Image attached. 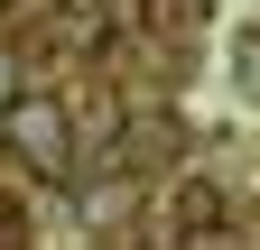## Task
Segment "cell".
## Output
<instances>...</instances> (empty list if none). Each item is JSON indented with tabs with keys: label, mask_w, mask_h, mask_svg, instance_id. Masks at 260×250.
Returning <instances> with one entry per match:
<instances>
[{
	"label": "cell",
	"mask_w": 260,
	"mask_h": 250,
	"mask_svg": "<svg viewBox=\"0 0 260 250\" xmlns=\"http://www.w3.org/2000/svg\"><path fill=\"white\" fill-rule=\"evenodd\" d=\"M10 93H19V65H10V56H0V111H10Z\"/></svg>",
	"instance_id": "5b68a950"
},
{
	"label": "cell",
	"mask_w": 260,
	"mask_h": 250,
	"mask_svg": "<svg viewBox=\"0 0 260 250\" xmlns=\"http://www.w3.org/2000/svg\"><path fill=\"white\" fill-rule=\"evenodd\" d=\"M158 241H251V223L233 213V195H223L214 176H186V185H168V204H158Z\"/></svg>",
	"instance_id": "7a4b0ae2"
},
{
	"label": "cell",
	"mask_w": 260,
	"mask_h": 250,
	"mask_svg": "<svg viewBox=\"0 0 260 250\" xmlns=\"http://www.w3.org/2000/svg\"><path fill=\"white\" fill-rule=\"evenodd\" d=\"M251 241H260V213H251Z\"/></svg>",
	"instance_id": "8992f818"
},
{
	"label": "cell",
	"mask_w": 260,
	"mask_h": 250,
	"mask_svg": "<svg viewBox=\"0 0 260 250\" xmlns=\"http://www.w3.org/2000/svg\"><path fill=\"white\" fill-rule=\"evenodd\" d=\"M0 241H28V204L10 195V185H0Z\"/></svg>",
	"instance_id": "277c9868"
},
{
	"label": "cell",
	"mask_w": 260,
	"mask_h": 250,
	"mask_svg": "<svg viewBox=\"0 0 260 250\" xmlns=\"http://www.w3.org/2000/svg\"><path fill=\"white\" fill-rule=\"evenodd\" d=\"M0 158L19 176L56 185L75 167V102H56V93H10V111H0Z\"/></svg>",
	"instance_id": "6da1fadb"
},
{
	"label": "cell",
	"mask_w": 260,
	"mask_h": 250,
	"mask_svg": "<svg viewBox=\"0 0 260 250\" xmlns=\"http://www.w3.org/2000/svg\"><path fill=\"white\" fill-rule=\"evenodd\" d=\"M75 130H93V148H121V102H112L103 84L75 93Z\"/></svg>",
	"instance_id": "3957f363"
}]
</instances>
